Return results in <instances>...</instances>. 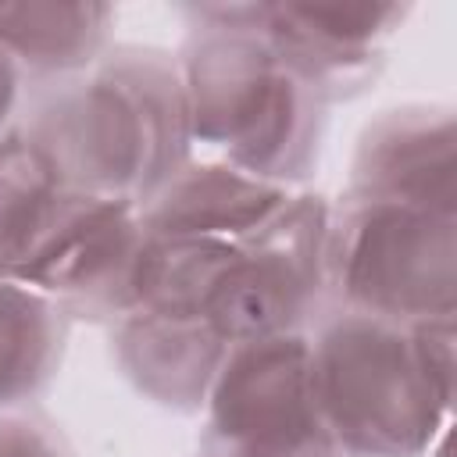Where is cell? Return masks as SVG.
<instances>
[{"mask_svg": "<svg viewBox=\"0 0 457 457\" xmlns=\"http://www.w3.org/2000/svg\"><path fill=\"white\" fill-rule=\"evenodd\" d=\"M182 18L175 61L193 154L300 189L318 168L328 107L243 25V4H189Z\"/></svg>", "mask_w": 457, "mask_h": 457, "instance_id": "1", "label": "cell"}, {"mask_svg": "<svg viewBox=\"0 0 457 457\" xmlns=\"http://www.w3.org/2000/svg\"><path fill=\"white\" fill-rule=\"evenodd\" d=\"M318 407L346 457H421L450 425L411 325L328 307L307 328Z\"/></svg>", "mask_w": 457, "mask_h": 457, "instance_id": "2", "label": "cell"}, {"mask_svg": "<svg viewBox=\"0 0 457 457\" xmlns=\"http://www.w3.org/2000/svg\"><path fill=\"white\" fill-rule=\"evenodd\" d=\"M328 303L400 325L457 314V214L343 193L328 228Z\"/></svg>", "mask_w": 457, "mask_h": 457, "instance_id": "3", "label": "cell"}, {"mask_svg": "<svg viewBox=\"0 0 457 457\" xmlns=\"http://www.w3.org/2000/svg\"><path fill=\"white\" fill-rule=\"evenodd\" d=\"M50 164L64 193L143 204L154 154L132 93L96 61L89 71L32 82L14 125Z\"/></svg>", "mask_w": 457, "mask_h": 457, "instance_id": "4", "label": "cell"}, {"mask_svg": "<svg viewBox=\"0 0 457 457\" xmlns=\"http://www.w3.org/2000/svg\"><path fill=\"white\" fill-rule=\"evenodd\" d=\"M328 196L296 189L261 228L232 243L207 321L228 343L307 332L328 303Z\"/></svg>", "mask_w": 457, "mask_h": 457, "instance_id": "5", "label": "cell"}, {"mask_svg": "<svg viewBox=\"0 0 457 457\" xmlns=\"http://www.w3.org/2000/svg\"><path fill=\"white\" fill-rule=\"evenodd\" d=\"M200 414L214 457H346L314 396L307 332L232 343Z\"/></svg>", "mask_w": 457, "mask_h": 457, "instance_id": "6", "label": "cell"}, {"mask_svg": "<svg viewBox=\"0 0 457 457\" xmlns=\"http://www.w3.org/2000/svg\"><path fill=\"white\" fill-rule=\"evenodd\" d=\"M146 243L139 204L64 193L46 236L14 278L46 293L71 321L111 328L139 307Z\"/></svg>", "mask_w": 457, "mask_h": 457, "instance_id": "7", "label": "cell"}, {"mask_svg": "<svg viewBox=\"0 0 457 457\" xmlns=\"http://www.w3.org/2000/svg\"><path fill=\"white\" fill-rule=\"evenodd\" d=\"M343 193L457 214L453 107L400 104L378 111L357 136Z\"/></svg>", "mask_w": 457, "mask_h": 457, "instance_id": "8", "label": "cell"}, {"mask_svg": "<svg viewBox=\"0 0 457 457\" xmlns=\"http://www.w3.org/2000/svg\"><path fill=\"white\" fill-rule=\"evenodd\" d=\"M228 339L193 314L132 311L111 325V353L136 393L175 414H200Z\"/></svg>", "mask_w": 457, "mask_h": 457, "instance_id": "9", "label": "cell"}, {"mask_svg": "<svg viewBox=\"0 0 457 457\" xmlns=\"http://www.w3.org/2000/svg\"><path fill=\"white\" fill-rule=\"evenodd\" d=\"M296 189L264 182L225 161L189 157L143 204V225L164 239L239 243L261 228Z\"/></svg>", "mask_w": 457, "mask_h": 457, "instance_id": "10", "label": "cell"}, {"mask_svg": "<svg viewBox=\"0 0 457 457\" xmlns=\"http://www.w3.org/2000/svg\"><path fill=\"white\" fill-rule=\"evenodd\" d=\"M111 29V4H0V46L14 57L29 86L89 71L107 54Z\"/></svg>", "mask_w": 457, "mask_h": 457, "instance_id": "11", "label": "cell"}, {"mask_svg": "<svg viewBox=\"0 0 457 457\" xmlns=\"http://www.w3.org/2000/svg\"><path fill=\"white\" fill-rule=\"evenodd\" d=\"M71 318L39 289L0 278V411L36 407L61 371Z\"/></svg>", "mask_w": 457, "mask_h": 457, "instance_id": "12", "label": "cell"}, {"mask_svg": "<svg viewBox=\"0 0 457 457\" xmlns=\"http://www.w3.org/2000/svg\"><path fill=\"white\" fill-rule=\"evenodd\" d=\"M243 25L253 29L268 50L328 107L364 96L386 71V50H353L311 32L289 4L243 0Z\"/></svg>", "mask_w": 457, "mask_h": 457, "instance_id": "13", "label": "cell"}, {"mask_svg": "<svg viewBox=\"0 0 457 457\" xmlns=\"http://www.w3.org/2000/svg\"><path fill=\"white\" fill-rule=\"evenodd\" d=\"M100 64L132 93L146 121L150 154H154V189H161L193 157L189 107H186L175 50L146 46V43H111Z\"/></svg>", "mask_w": 457, "mask_h": 457, "instance_id": "14", "label": "cell"}, {"mask_svg": "<svg viewBox=\"0 0 457 457\" xmlns=\"http://www.w3.org/2000/svg\"><path fill=\"white\" fill-rule=\"evenodd\" d=\"M64 189L39 150L14 129L0 139V278H14L46 236Z\"/></svg>", "mask_w": 457, "mask_h": 457, "instance_id": "15", "label": "cell"}, {"mask_svg": "<svg viewBox=\"0 0 457 457\" xmlns=\"http://www.w3.org/2000/svg\"><path fill=\"white\" fill-rule=\"evenodd\" d=\"M232 243L211 239H164L150 232L143 271H139V307L164 314L207 318L214 289L228 268Z\"/></svg>", "mask_w": 457, "mask_h": 457, "instance_id": "16", "label": "cell"}, {"mask_svg": "<svg viewBox=\"0 0 457 457\" xmlns=\"http://www.w3.org/2000/svg\"><path fill=\"white\" fill-rule=\"evenodd\" d=\"M0 457H75L64 428L39 407L0 411Z\"/></svg>", "mask_w": 457, "mask_h": 457, "instance_id": "17", "label": "cell"}, {"mask_svg": "<svg viewBox=\"0 0 457 457\" xmlns=\"http://www.w3.org/2000/svg\"><path fill=\"white\" fill-rule=\"evenodd\" d=\"M411 339L418 350V364L436 389V396L453 411V318L418 321L411 325Z\"/></svg>", "mask_w": 457, "mask_h": 457, "instance_id": "18", "label": "cell"}, {"mask_svg": "<svg viewBox=\"0 0 457 457\" xmlns=\"http://www.w3.org/2000/svg\"><path fill=\"white\" fill-rule=\"evenodd\" d=\"M25 89H29V82H25L21 68H18L14 57L0 46V139H4L7 132H14L18 114H21Z\"/></svg>", "mask_w": 457, "mask_h": 457, "instance_id": "19", "label": "cell"}, {"mask_svg": "<svg viewBox=\"0 0 457 457\" xmlns=\"http://www.w3.org/2000/svg\"><path fill=\"white\" fill-rule=\"evenodd\" d=\"M200 457H214V453H200Z\"/></svg>", "mask_w": 457, "mask_h": 457, "instance_id": "20", "label": "cell"}]
</instances>
